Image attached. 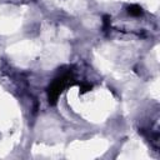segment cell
<instances>
[{
	"label": "cell",
	"instance_id": "1",
	"mask_svg": "<svg viewBox=\"0 0 160 160\" xmlns=\"http://www.w3.org/2000/svg\"><path fill=\"white\" fill-rule=\"evenodd\" d=\"M70 79H71V72L70 71H66V72H64L62 75H60L59 78H56L51 82V85L49 86V100L51 102L56 101V99L59 98L60 92L66 86V84H68V81Z\"/></svg>",
	"mask_w": 160,
	"mask_h": 160
},
{
	"label": "cell",
	"instance_id": "2",
	"mask_svg": "<svg viewBox=\"0 0 160 160\" xmlns=\"http://www.w3.org/2000/svg\"><path fill=\"white\" fill-rule=\"evenodd\" d=\"M128 12H129V15H131L134 18H138V16H140L142 14V9L138 4H131L128 8Z\"/></svg>",
	"mask_w": 160,
	"mask_h": 160
}]
</instances>
